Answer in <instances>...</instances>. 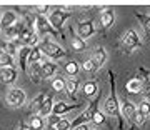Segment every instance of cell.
Returning a JSON list of instances; mask_svg holds the SVG:
<instances>
[{"label": "cell", "mask_w": 150, "mask_h": 130, "mask_svg": "<svg viewBox=\"0 0 150 130\" xmlns=\"http://www.w3.org/2000/svg\"><path fill=\"white\" fill-rule=\"evenodd\" d=\"M108 75H110V97H108L107 102H105V110H107V114L117 117L120 129H123L122 114H120V103H118L117 93H115V75H113V72H108Z\"/></svg>", "instance_id": "1"}, {"label": "cell", "mask_w": 150, "mask_h": 130, "mask_svg": "<svg viewBox=\"0 0 150 130\" xmlns=\"http://www.w3.org/2000/svg\"><path fill=\"white\" fill-rule=\"evenodd\" d=\"M70 17H72V13H70V12H65V10L57 8V10H54L50 15H48V20H50L52 27H54L57 32L62 33V27H64L65 20H67V18H70Z\"/></svg>", "instance_id": "2"}, {"label": "cell", "mask_w": 150, "mask_h": 130, "mask_svg": "<svg viewBox=\"0 0 150 130\" xmlns=\"http://www.w3.org/2000/svg\"><path fill=\"white\" fill-rule=\"evenodd\" d=\"M122 47L125 52H135L140 47V38L135 30H129L122 37Z\"/></svg>", "instance_id": "3"}, {"label": "cell", "mask_w": 150, "mask_h": 130, "mask_svg": "<svg viewBox=\"0 0 150 130\" xmlns=\"http://www.w3.org/2000/svg\"><path fill=\"white\" fill-rule=\"evenodd\" d=\"M40 50H42V54H45L47 57H50V59H60V57H65V55H67V52H65L64 49H60L59 45L48 42V40H43L42 42Z\"/></svg>", "instance_id": "4"}, {"label": "cell", "mask_w": 150, "mask_h": 130, "mask_svg": "<svg viewBox=\"0 0 150 130\" xmlns=\"http://www.w3.org/2000/svg\"><path fill=\"white\" fill-rule=\"evenodd\" d=\"M5 102L12 107H22L25 103V92L22 88H12L10 92L7 93Z\"/></svg>", "instance_id": "5"}, {"label": "cell", "mask_w": 150, "mask_h": 130, "mask_svg": "<svg viewBox=\"0 0 150 130\" xmlns=\"http://www.w3.org/2000/svg\"><path fill=\"white\" fill-rule=\"evenodd\" d=\"M35 30H37L38 35H45V33L57 35V30L52 27L48 17H45V15H37V27H35Z\"/></svg>", "instance_id": "6"}, {"label": "cell", "mask_w": 150, "mask_h": 130, "mask_svg": "<svg viewBox=\"0 0 150 130\" xmlns=\"http://www.w3.org/2000/svg\"><path fill=\"white\" fill-rule=\"evenodd\" d=\"M135 112H137V108H135V105L130 100H123L122 105H120V114H122L123 119L127 120H134V115Z\"/></svg>", "instance_id": "7"}, {"label": "cell", "mask_w": 150, "mask_h": 130, "mask_svg": "<svg viewBox=\"0 0 150 130\" xmlns=\"http://www.w3.org/2000/svg\"><path fill=\"white\" fill-rule=\"evenodd\" d=\"M79 107H82V103H70V105H67V103H64V102H59V103H55L54 105L52 114L62 117L64 114H67V112H70V110H74V108H79Z\"/></svg>", "instance_id": "8"}, {"label": "cell", "mask_w": 150, "mask_h": 130, "mask_svg": "<svg viewBox=\"0 0 150 130\" xmlns=\"http://www.w3.org/2000/svg\"><path fill=\"white\" fill-rule=\"evenodd\" d=\"M95 32V27H93V23L92 20H87V22H82L80 25H79V37L83 40V38H88L93 35Z\"/></svg>", "instance_id": "9"}, {"label": "cell", "mask_w": 150, "mask_h": 130, "mask_svg": "<svg viewBox=\"0 0 150 130\" xmlns=\"http://www.w3.org/2000/svg\"><path fill=\"white\" fill-rule=\"evenodd\" d=\"M0 77H2V82L4 83H13L17 80V70L13 67H2Z\"/></svg>", "instance_id": "10"}, {"label": "cell", "mask_w": 150, "mask_h": 130, "mask_svg": "<svg viewBox=\"0 0 150 130\" xmlns=\"http://www.w3.org/2000/svg\"><path fill=\"white\" fill-rule=\"evenodd\" d=\"M30 52H32V47H27V45H23V47L20 49L18 64H20V70L22 72H27V64H28V59H30Z\"/></svg>", "instance_id": "11"}, {"label": "cell", "mask_w": 150, "mask_h": 130, "mask_svg": "<svg viewBox=\"0 0 150 130\" xmlns=\"http://www.w3.org/2000/svg\"><path fill=\"white\" fill-rule=\"evenodd\" d=\"M140 80H142V93H144L147 100H150V73L145 69H140Z\"/></svg>", "instance_id": "12"}, {"label": "cell", "mask_w": 150, "mask_h": 130, "mask_svg": "<svg viewBox=\"0 0 150 130\" xmlns=\"http://www.w3.org/2000/svg\"><path fill=\"white\" fill-rule=\"evenodd\" d=\"M17 22H18V20H17V15L13 13V12H5V13L2 15V28L7 30L8 27L15 25Z\"/></svg>", "instance_id": "13"}, {"label": "cell", "mask_w": 150, "mask_h": 130, "mask_svg": "<svg viewBox=\"0 0 150 130\" xmlns=\"http://www.w3.org/2000/svg\"><path fill=\"white\" fill-rule=\"evenodd\" d=\"M54 100H52V97H47L45 98V102H43L42 108L38 110V115L40 117H50L52 115V110H54Z\"/></svg>", "instance_id": "14"}, {"label": "cell", "mask_w": 150, "mask_h": 130, "mask_svg": "<svg viewBox=\"0 0 150 130\" xmlns=\"http://www.w3.org/2000/svg\"><path fill=\"white\" fill-rule=\"evenodd\" d=\"M40 70H42V77H54V73L57 72V65L52 62H43L40 64Z\"/></svg>", "instance_id": "15"}, {"label": "cell", "mask_w": 150, "mask_h": 130, "mask_svg": "<svg viewBox=\"0 0 150 130\" xmlns=\"http://www.w3.org/2000/svg\"><path fill=\"white\" fill-rule=\"evenodd\" d=\"M125 90L130 92V93L142 92V80H140V78H132V80H129L127 85H125Z\"/></svg>", "instance_id": "16"}, {"label": "cell", "mask_w": 150, "mask_h": 130, "mask_svg": "<svg viewBox=\"0 0 150 130\" xmlns=\"http://www.w3.org/2000/svg\"><path fill=\"white\" fill-rule=\"evenodd\" d=\"M113 18H115V15H113V10H110V8L103 10L102 15H100V22H102L103 28H108V27H110V25L113 23Z\"/></svg>", "instance_id": "17"}, {"label": "cell", "mask_w": 150, "mask_h": 130, "mask_svg": "<svg viewBox=\"0 0 150 130\" xmlns=\"http://www.w3.org/2000/svg\"><path fill=\"white\" fill-rule=\"evenodd\" d=\"M92 59H93V62H95L98 67H102V65L107 62V54H105L103 49H97L95 52H93V55H92Z\"/></svg>", "instance_id": "18"}, {"label": "cell", "mask_w": 150, "mask_h": 130, "mask_svg": "<svg viewBox=\"0 0 150 130\" xmlns=\"http://www.w3.org/2000/svg\"><path fill=\"white\" fill-rule=\"evenodd\" d=\"M134 15L139 18V22L142 23V27L145 28L147 35L150 37V15H145V13H139V12H134Z\"/></svg>", "instance_id": "19"}, {"label": "cell", "mask_w": 150, "mask_h": 130, "mask_svg": "<svg viewBox=\"0 0 150 130\" xmlns=\"http://www.w3.org/2000/svg\"><path fill=\"white\" fill-rule=\"evenodd\" d=\"M42 60V50L40 47H33L32 52H30V59H28V64L33 65V64H38Z\"/></svg>", "instance_id": "20"}, {"label": "cell", "mask_w": 150, "mask_h": 130, "mask_svg": "<svg viewBox=\"0 0 150 130\" xmlns=\"http://www.w3.org/2000/svg\"><path fill=\"white\" fill-rule=\"evenodd\" d=\"M72 49H74L75 52H83V50L87 49V43L83 42L80 37H75L74 35V38H72Z\"/></svg>", "instance_id": "21"}, {"label": "cell", "mask_w": 150, "mask_h": 130, "mask_svg": "<svg viewBox=\"0 0 150 130\" xmlns=\"http://www.w3.org/2000/svg\"><path fill=\"white\" fill-rule=\"evenodd\" d=\"M97 82H87L85 85H83V93H85V97H92V95H95L97 93Z\"/></svg>", "instance_id": "22"}, {"label": "cell", "mask_w": 150, "mask_h": 130, "mask_svg": "<svg viewBox=\"0 0 150 130\" xmlns=\"http://www.w3.org/2000/svg\"><path fill=\"white\" fill-rule=\"evenodd\" d=\"M0 45H2V54H8V55L15 54L17 47H15V43H13V42H5V40H2Z\"/></svg>", "instance_id": "23"}, {"label": "cell", "mask_w": 150, "mask_h": 130, "mask_svg": "<svg viewBox=\"0 0 150 130\" xmlns=\"http://www.w3.org/2000/svg\"><path fill=\"white\" fill-rule=\"evenodd\" d=\"M52 88L55 92H62V90H67V82L62 78V77H57L54 82H52Z\"/></svg>", "instance_id": "24"}, {"label": "cell", "mask_w": 150, "mask_h": 130, "mask_svg": "<svg viewBox=\"0 0 150 130\" xmlns=\"http://www.w3.org/2000/svg\"><path fill=\"white\" fill-rule=\"evenodd\" d=\"M30 127H32L33 130H42L43 129V119L38 114L33 115L32 119H30Z\"/></svg>", "instance_id": "25"}, {"label": "cell", "mask_w": 150, "mask_h": 130, "mask_svg": "<svg viewBox=\"0 0 150 130\" xmlns=\"http://www.w3.org/2000/svg\"><path fill=\"white\" fill-rule=\"evenodd\" d=\"M64 70L69 73V75H77L79 73V64L77 62H67L64 65Z\"/></svg>", "instance_id": "26"}, {"label": "cell", "mask_w": 150, "mask_h": 130, "mask_svg": "<svg viewBox=\"0 0 150 130\" xmlns=\"http://www.w3.org/2000/svg\"><path fill=\"white\" fill-rule=\"evenodd\" d=\"M77 90H79V80L70 78V80L67 82V92H69V95L70 97H74L75 93H77Z\"/></svg>", "instance_id": "27"}, {"label": "cell", "mask_w": 150, "mask_h": 130, "mask_svg": "<svg viewBox=\"0 0 150 130\" xmlns=\"http://www.w3.org/2000/svg\"><path fill=\"white\" fill-rule=\"evenodd\" d=\"M0 64L2 67H13V57L8 54H0Z\"/></svg>", "instance_id": "28"}, {"label": "cell", "mask_w": 150, "mask_h": 130, "mask_svg": "<svg viewBox=\"0 0 150 130\" xmlns=\"http://www.w3.org/2000/svg\"><path fill=\"white\" fill-rule=\"evenodd\" d=\"M45 98H47V97H45V93H38L37 97L32 100V107L37 108V110H40L42 105H43V102H45Z\"/></svg>", "instance_id": "29"}, {"label": "cell", "mask_w": 150, "mask_h": 130, "mask_svg": "<svg viewBox=\"0 0 150 130\" xmlns=\"http://www.w3.org/2000/svg\"><path fill=\"white\" fill-rule=\"evenodd\" d=\"M97 69H98V65L95 64V62H93V59H87L85 62H83V70L85 72H95Z\"/></svg>", "instance_id": "30"}, {"label": "cell", "mask_w": 150, "mask_h": 130, "mask_svg": "<svg viewBox=\"0 0 150 130\" xmlns=\"http://www.w3.org/2000/svg\"><path fill=\"white\" fill-rule=\"evenodd\" d=\"M55 129L57 130H70L72 129V122H69L67 119H62L59 124L55 125Z\"/></svg>", "instance_id": "31"}, {"label": "cell", "mask_w": 150, "mask_h": 130, "mask_svg": "<svg viewBox=\"0 0 150 130\" xmlns=\"http://www.w3.org/2000/svg\"><path fill=\"white\" fill-rule=\"evenodd\" d=\"M139 110L144 115H147V117H149V115H150V100H144V102H140Z\"/></svg>", "instance_id": "32"}, {"label": "cell", "mask_w": 150, "mask_h": 130, "mask_svg": "<svg viewBox=\"0 0 150 130\" xmlns=\"http://www.w3.org/2000/svg\"><path fill=\"white\" fill-rule=\"evenodd\" d=\"M92 120H93V122H95V124H103V122H105V117H103V114L102 112H100V110H95V112H93V115H92Z\"/></svg>", "instance_id": "33"}, {"label": "cell", "mask_w": 150, "mask_h": 130, "mask_svg": "<svg viewBox=\"0 0 150 130\" xmlns=\"http://www.w3.org/2000/svg\"><path fill=\"white\" fill-rule=\"evenodd\" d=\"M145 117H147V115H144V114L139 110V108H137V112H135V115H134V120H135L139 125H142V124L145 122Z\"/></svg>", "instance_id": "34"}, {"label": "cell", "mask_w": 150, "mask_h": 130, "mask_svg": "<svg viewBox=\"0 0 150 130\" xmlns=\"http://www.w3.org/2000/svg\"><path fill=\"white\" fill-rule=\"evenodd\" d=\"M38 8V12H40V15H43V12H47L48 8H50V5H45V4H40V5H35Z\"/></svg>", "instance_id": "35"}, {"label": "cell", "mask_w": 150, "mask_h": 130, "mask_svg": "<svg viewBox=\"0 0 150 130\" xmlns=\"http://www.w3.org/2000/svg\"><path fill=\"white\" fill-rule=\"evenodd\" d=\"M74 130H90V129H88V125L87 124H82V125H79V127H75Z\"/></svg>", "instance_id": "36"}, {"label": "cell", "mask_w": 150, "mask_h": 130, "mask_svg": "<svg viewBox=\"0 0 150 130\" xmlns=\"http://www.w3.org/2000/svg\"><path fill=\"white\" fill-rule=\"evenodd\" d=\"M20 130H33L30 125H25L23 122H20Z\"/></svg>", "instance_id": "37"}, {"label": "cell", "mask_w": 150, "mask_h": 130, "mask_svg": "<svg viewBox=\"0 0 150 130\" xmlns=\"http://www.w3.org/2000/svg\"><path fill=\"white\" fill-rule=\"evenodd\" d=\"M48 130H57L55 127H52V125H48Z\"/></svg>", "instance_id": "38"}, {"label": "cell", "mask_w": 150, "mask_h": 130, "mask_svg": "<svg viewBox=\"0 0 150 130\" xmlns=\"http://www.w3.org/2000/svg\"><path fill=\"white\" fill-rule=\"evenodd\" d=\"M90 130H92V129H90Z\"/></svg>", "instance_id": "39"}]
</instances>
